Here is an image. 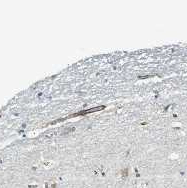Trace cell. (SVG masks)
Listing matches in <instances>:
<instances>
[{
	"label": "cell",
	"mask_w": 187,
	"mask_h": 188,
	"mask_svg": "<svg viewBox=\"0 0 187 188\" xmlns=\"http://www.w3.org/2000/svg\"><path fill=\"white\" fill-rule=\"evenodd\" d=\"M105 108V106H98V107H94V108H91V109H88V110H82L80 112H77L75 114H72L69 117H75V116H80V115H86V114H89V113H92V112H96V111H101Z\"/></svg>",
	"instance_id": "6da1fadb"
},
{
	"label": "cell",
	"mask_w": 187,
	"mask_h": 188,
	"mask_svg": "<svg viewBox=\"0 0 187 188\" xmlns=\"http://www.w3.org/2000/svg\"><path fill=\"white\" fill-rule=\"evenodd\" d=\"M122 175H123V177H127V175H128V170L126 169V170H123L122 171Z\"/></svg>",
	"instance_id": "7a4b0ae2"
},
{
	"label": "cell",
	"mask_w": 187,
	"mask_h": 188,
	"mask_svg": "<svg viewBox=\"0 0 187 188\" xmlns=\"http://www.w3.org/2000/svg\"><path fill=\"white\" fill-rule=\"evenodd\" d=\"M51 188H56V184H52V186H51Z\"/></svg>",
	"instance_id": "3957f363"
},
{
	"label": "cell",
	"mask_w": 187,
	"mask_h": 188,
	"mask_svg": "<svg viewBox=\"0 0 187 188\" xmlns=\"http://www.w3.org/2000/svg\"><path fill=\"white\" fill-rule=\"evenodd\" d=\"M30 188H36V186H29Z\"/></svg>",
	"instance_id": "277c9868"
}]
</instances>
